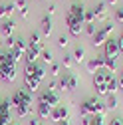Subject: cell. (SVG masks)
Here are the masks:
<instances>
[{
    "label": "cell",
    "instance_id": "32",
    "mask_svg": "<svg viewBox=\"0 0 123 125\" xmlns=\"http://www.w3.org/2000/svg\"><path fill=\"white\" fill-rule=\"evenodd\" d=\"M68 44H70V40H68V36H60V38H58V46H60V48H66Z\"/></svg>",
    "mask_w": 123,
    "mask_h": 125
},
{
    "label": "cell",
    "instance_id": "38",
    "mask_svg": "<svg viewBox=\"0 0 123 125\" xmlns=\"http://www.w3.org/2000/svg\"><path fill=\"white\" fill-rule=\"evenodd\" d=\"M42 121H40V117H30V121H28V125H40Z\"/></svg>",
    "mask_w": 123,
    "mask_h": 125
},
{
    "label": "cell",
    "instance_id": "45",
    "mask_svg": "<svg viewBox=\"0 0 123 125\" xmlns=\"http://www.w3.org/2000/svg\"><path fill=\"white\" fill-rule=\"evenodd\" d=\"M121 73H123V68H121Z\"/></svg>",
    "mask_w": 123,
    "mask_h": 125
},
{
    "label": "cell",
    "instance_id": "33",
    "mask_svg": "<svg viewBox=\"0 0 123 125\" xmlns=\"http://www.w3.org/2000/svg\"><path fill=\"white\" fill-rule=\"evenodd\" d=\"M62 64H64V68H66V70H70V68H72V64H73V62H72V56H64V62H62Z\"/></svg>",
    "mask_w": 123,
    "mask_h": 125
},
{
    "label": "cell",
    "instance_id": "12",
    "mask_svg": "<svg viewBox=\"0 0 123 125\" xmlns=\"http://www.w3.org/2000/svg\"><path fill=\"white\" fill-rule=\"evenodd\" d=\"M26 50H28V44L22 40V38H16V42H14V46H12V56H14V60H22L24 58V54H26Z\"/></svg>",
    "mask_w": 123,
    "mask_h": 125
},
{
    "label": "cell",
    "instance_id": "6",
    "mask_svg": "<svg viewBox=\"0 0 123 125\" xmlns=\"http://www.w3.org/2000/svg\"><path fill=\"white\" fill-rule=\"evenodd\" d=\"M111 32H113V26L111 24H105L103 28H99L95 32V36L91 38V44H93L95 48H97V46H105V42L111 38Z\"/></svg>",
    "mask_w": 123,
    "mask_h": 125
},
{
    "label": "cell",
    "instance_id": "4",
    "mask_svg": "<svg viewBox=\"0 0 123 125\" xmlns=\"http://www.w3.org/2000/svg\"><path fill=\"white\" fill-rule=\"evenodd\" d=\"M80 111H82V115L95 117V115H103V113H105V105H103L99 99H95V97H89V99H85V101L80 105Z\"/></svg>",
    "mask_w": 123,
    "mask_h": 125
},
{
    "label": "cell",
    "instance_id": "8",
    "mask_svg": "<svg viewBox=\"0 0 123 125\" xmlns=\"http://www.w3.org/2000/svg\"><path fill=\"white\" fill-rule=\"evenodd\" d=\"M58 87L64 89V91H73L75 87H78V77H75L73 73H64L58 80Z\"/></svg>",
    "mask_w": 123,
    "mask_h": 125
},
{
    "label": "cell",
    "instance_id": "17",
    "mask_svg": "<svg viewBox=\"0 0 123 125\" xmlns=\"http://www.w3.org/2000/svg\"><path fill=\"white\" fill-rule=\"evenodd\" d=\"M16 12V4L14 2H8V4H0V18H8Z\"/></svg>",
    "mask_w": 123,
    "mask_h": 125
},
{
    "label": "cell",
    "instance_id": "27",
    "mask_svg": "<svg viewBox=\"0 0 123 125\" xmlns=\"http://www.w3.org/2000/svg\"><path fill=\"white\" fill-rule=\"evenodd\" d=\"M83 22H85V24H95V16H93V10H85Z\"/></svg>",
    "mask_w": 123,
    "mask_h": 125
},
{
    "label": "cell",
    "instance_id": "26",
    "mask_svg": "<svg viewBox=\"0 0 123 125\" xmlns=\"http://www.w3.org/2000/svg\"><path fill=\"white\" fill-rule=\"evenodd\" d=\"M40 56H42V62H44V64H52V62H54V54H52V50H42Z\"/></svg>",
    "mask_w": 123,
    "mask_h": 125
},
{
    "label": "cell",
    "instance_id": "44",
    "mask_svg": "<svg viewBox=\"0 0 123 125\" xmlns=\"http://www.w3.org/2000/svg\"><path fill=\"white\" fill-rule=\"evenodd\" d=\"M10 125H18V123H10Z\"/></svg>",
    "mask_w": 123,
    "mask_h": 125
},
{
    "label": "cell",
    "instance_id": "36",
    "mask_svg": "<svg viewBox=\"0 0 123 125\" xmlns=\"http://www.w3.org/2000/svg\"><path fill=\"white\" fill-rule=\"evenodd\" d=\"M52 75H54V77L60 75V66H58V64H52Z\"/></svg>",
    "mask_w": 123,
    "mask_h": 125
},
{
    "label": "cell",
    "instance_id": "42",
    "mask_svg": "<svg viewBox=\"0 0 123 125\" xmlns=\"http://www.w3.org/2000/svg\"><path fill=\"white\" fill-rule=\"evenodd\" d=\"M58 125H70V121H68V119H64V121H60Z\"/></svg>",
    "mask_w": 123,
    "mask_h": 125
},
{
    "label": "cell",
    "instance_id": "7",
    "mask_svg": "<svg viewBox=\"0 0 123 125\" xmlns=\"http://www.w3.org/2000/svg\"><path fill=\"white\" fill-rule=\"evenodd\" d=\"M119 54H121L119 42L113 40V38H109V40L105 42V46H103V58H105V60H117Z\"/></svg>",
    "mask_w": 123,
    "mask_h": 125
},
{
    "label": "cell",
    "instance_id": "31",
    "mask_svg": "<svg viewBox=\"0 0 123 125\" xmlns=\"http://www.w3.org/2000/svg\"><path fill=\"white\" fill-rule=\"evenodd\" d=\"M91 125H105V117L103 115H95L91 119Z\"/></svg>",
    "mask_w": 123,
    "mask_h": 125
},
{
    "label": "cell",
    "instance_id": "5",
    "mask_svg": "<svg viewBox=\"0 0 123 125\" xmlns=\"http://www.w3.org/2000/svg\"><path fill=\"white\" fill-rule=\"evenodd\" d=\"M109 75L111 73L105 72V70L93 73V87H95V91L99 95H107V80H109Z\"/></svg>",
    "mask_w": 123,
    "mask_h": 125
},
{
    "label": "cell",
    "instance_id": "34",
    "mask_svg": "<svg viewBox=\"0 0 123 125\" xmlns=\"http://www.w3.org/2000/svg\"><path fill=\"white\" fill-rule=\"evenodd\" d=\"M91 115H82V125H91Z\"/></svg>",
    "mask_w": 123,
    "mask_h": 125
},
{
    "label": "cell",
    "instance_id": "11",
    "mask_svg": "<svg viewBox=\"0 0 123 125\" xmlns=\"http://www.w3.org/2000/svg\"><path fill=\"white\" fill-rule=\"evenodd\" d=\"M10 99H0V125H10Z\"/></svg>",
    "mask_w": 123,
    "mask_h": 125
},
{
    "label": "cell",
    "instance_id": "19",
    "mask_svg": "<svg viewBox=\"0 0 123 125\" xmlns=\"http://www.w3.org/2000/svg\"><path fill=\"white\" fill-rule=\"evenodd\" d=\"M40 28H42V34H44V36H50V34H52V18L48 16V14H46V16L42 18Z\"/></svg>",
    "mask_w": 123,
    "mask_h": 125
},
{
    "label": "cell",
    "instance_id": "9",
    "mask_svg": "<svg viewBox=\"0 0 123 125\" xmlns=\"http://www.w3.org/2000/svg\"><path fill=\"white\" fill-rule=\"evenodd\" d=\"M66 24H68V30H70V34H72L73 38H80V34L83 32V26H85L82 20L73 18L72 14H68V16H66Z\"/></svg>",
    "mask_w": 123,
    "mask_h": 125
},
{
    "label": "cell",
    "instance_id": "29",
    "mask_svg": "<svg viewBox=\"0 0 123 125\" xmlns=\"http://www.w3.org/2000/svg\"><path fill=\"white\" fill-rule=\"evenodd\" d=\"M113 20L115 22H123V8H115V12H113Z\"/></svg>",
    "mask_w": 123,
    "mask_h": 125
},
{
    "label": "cell",
    "instance_id": "20",
    "mask_svg": "<svg viewBox=\"0 0 123 125\" xmlns=\"http://www.w3.org/2000/svg\"><path fill=\"white\" fill-rule=\"evenodd\" d=\"M28 46H32V48H36V50L42 52V50H44V48H42V36H40L38 32H32V36H30V44H28Z\"/></svg>",
    "mask_w": 123,
    "mask_h": 125
},
{
    "label": "cell",
    "instance_id": "40",
    "mask_svg": "<svg viewBox=\"0 0 123 125\" xmlns=\"http://www.w3.org/2000/svg\"><path fill=\"white\" fill-rule=\"evenodd\" d=\"M56 12V4H50V8H48V16H50V14H54Z\"/></svg>",
    "mask_w": 123,
    "mask_h": 125
},
{
    "label": "cell",
    "instance_id": "43",
    "mask_svg": "<svg viewBox=\"0 0 123 125\" xmlns=\"http://www.w3.org/2000/svg\"><path fill=\"white\" fill-rule=\"evenodd\" d=\"M107 2H111V4H115V2H117V0H107Z\"/></svg>",
    "mask_w": 123,
    "mask_h": 125
},
{
    "label": "cell",
    "instance_id": "35",
    "mask_svg": "<svg viewBox=\"0 0 123 125\" xmlns=\"http://www.w3.org/2000/svg\"><path fill=\"white\" fill-rule=\"evenodd\" d=\"M14 42H16V38H14V36H10V38H6V42H4V44H6V48H10V50H12Z\"/></svg>",
    "mask_w": 123,
    "mask_h": 125
},
{
    "label": "cell",
    "instance_id": "25",
    "mask_svg": "<svg viewBox=\"0 0 123 125\" xmlns=\"http://www.w3.org/2000/svg\"><path fill=\"white\" fill-rule=\"evenodd\" d=\"M117 103H119L117 95H115V93H109V95H107V103H105V107H107V109H115Z\"/></svg>",
    "mask_w": 123,
    "mask_h": 125
},
{
    "label": "cell",
    "instance_id": "18",
    "mask_svg": "<svg viewBox=\"0 0 123 125\" xmlns=\"http://www.w3.org/2000/svg\"><path fill=\"white\" fill-rule=\"evenodd\" d=\"M38 56H40V50L32 48V46H28V50H26V54H24V60H26V64H36Z\"/></svg>",
    "mask_w": 123,
    "mask_h": 125
},
{
    "label": "cell",
    "instance_id": "28",
    "mask_svg": "<svg viewBox=\"0 0 123 125\" xmlns=\"http://www.w3.org/2000/svg\"><path fill=\"white\" fill-rule=\"evenodd\" d=\"M105 70L109 72V73H113V72L117 70V66H115V60H105Z\"/></svg>",
    "mask_w": 123,
    "mask_h": 125
},
{
    "label": "cell",
    "instance_id": "16",
    "mask_svg": "<svg viewBox=\"0 0 123 125\" xmlns=\"http://www.w3.org/2000/svg\"><path fill=\"white\" fill-rule=\"evenodd\" d=\"M93 16H95V20H101V22L107 18V6H105V2H97V4H95Z\"/></svg>",
    "mask_w": 123,
    "mask_h": 125
},
{
    "label": "cell",
    "instance_id": "22",
    "mask_svg": "<svg viewBox=\"0 0 123 125\" xmlns=\"http://www.w3.org/2000/svg\"><path fill=\"white\" fill-rule=\"evenodd\" d=\"M16 8H18L22 18H28V4H26V0H16Z\"/></svg>",
    "mask_w": 123,
    "mask_h": 125
},
{
    "label": "cell",
    "instance_id": "39",
    "mask_svg": "<svg viewBox=\"0 0 123 125\" xmlns=\"http://www.w3.org/2000/svg\"><path fill=\"white\" fill-rule=\"evenodd\" d=\"M117 89H123V73H119L117 77Z\"/></svg>",
    "mask_w": 123,
    "mask_h": 125
},
{
    "label": "cell",
    "instance_id": "10",
    "mask_svg": "<svg viewBox=\"0 0 123 125\" xmlns=\"http://www.w3.org/2000/svg\"><path fill=\"white\" fill-rule=\"evenodd\" d=\"M38 103H44V105H50V107H56L60 105V97L56 91H50V89H44L40 95H38Z\"/></svg>",
    "mask_w": 123,
    "mask_h": 125
},
{
    "label": "cell",
    "instance_id": "15",
    "mask_svg": "<svg viewBox=\"0 0 123 125\" xmlns=\"http://www.w3.org/2000/svg\"><path fill=\"white\" fill-rule=\"evenodd\" d=\"M14 32H16V24H14L12 20H6L2 26H0V34H2L4 38H10V36H14Z\"/></svg>",
    "mask_w": 123,
    "mask_h": 125
},
{
    "label": "cell",
    "instance_id": "46",
    "mask_svg": "<svg viewBox=\"0 0 123 125\" xmlns=\"http://www.w3.org/2000/svg\"><path fill=\"white\" fill-rule=\"evenodd\" d=\"M40 125H44V123H40Z\"/></svg>",
    "mask_w": 123,
    "mask_h": 125
},
{
    "label": "cell",
    "instance_id": "1",
    "mask_svg": "<svg viewBox=\"0 0 123 125\" xmlns=\"http://www.w3.org/2000/svg\"><path fill=\"white\" fill-rule=\"evenodd\" d=\"M46 80V68L40 64H26L24 68V89L34 93L40 89V83Z\"/></svg>",
    "mask_w": 123,
    "mask_h": 125
},
{
    "label": "cell",
    "instance_id": "3",
    "mask_svg": "<svg viewBox=\"0 0 123 125\" xmlns=\"http://www.w3.org/2000/svg\"><path fill=\"white\" fill-rule=\"evenodd\" d=\"M16 64L18 62L14 60L10 50L0 52V80L4 83H12L16 80Z\"/></svg>",
    "mask_w": 123,
    "mask_h": 125
},
{
    "label": "cell",
    "instance_id": "30",
    "mask_svg": "<svg viewBox=\"0 0 123 125\" xmlns=\"http://www.w3.org/2000/svg\"><path fill=\"white\" fill-rule=\"evenodd\" d=\"M85 32L91 36V38H93L95 36V32H97V28H95V24H85Z\"/></svg>",
    "mask_w": 123,
    "mask_h": 125
},
{
    "label": "cell",
    "instance_id": "23",
    "mask_svg": "<svg viewBox=\"0 0 123 125\" xmlns=\"http://www.w3.org/2000/svg\"><path fill=\"white\" fill-rule=\"evenodd\" d=\"M75 62H83L85 60V48H82V46H78V48L73 50V56H72Z\"/></svg>",
    "mask_w": 123,
    "mask_h": 125
},
{
    "label": "cell",
    "instance_id": "2",
    "mask_svg": "<svg viewBox=\"0 0 123 125\" xmlns=\"http://www.w3.org/2000/svg\"><path fill=\"white\" fill-rule=\"evenodd\" d=\"M10 103L12 107L16 109V115L18 117H28L30 111H32V93L28 89H16L10 97Z\"/></svg>",
    "mask_w": 123,
    "mask_h": 125
},
{
    "label": "cell",
    "instance_id": "21",
    "mask_svg": "<svg viewBox=\"0 0 123 125\" xmlns=\"http://www.w3.org/2000/svg\"><path fill=\"white\" fill-rule=\"evenodd\" d=\"M52 109H54V107H50V105H44V103H38V117H42V119H46V117H50V113H52Z\"/></svg>",
    "mask_w": 123,
    "mask_h": 125
},
{
    "label": "cell",
    "instance_id": "37",
    "mask_svg": "<svg viewBox=\"0 0 123 125\" xmlns=\"http://www.w3.org/2000/svg\"><path fill=\"white\" fill-rule=\"evenodd\" d=\"M109 125H123V119H121V117H113V119L109 121Z\"/></svg>",
    "mask_w": 123,
    "mask_h": 125
},
{
    "label": "cell",
    "instance_id": "13",
    "mask_svg": "<svg viewBox=\"0 0 123 125\" xmlns=\"http://www.w3.org/2000/svg\"><path fill=\"white\" fill-rule=\"evenodd\" d=\"M103 68H105V58H103V56L91 58V60L87 62V72H89V73H97V72H101Z\"/></svg>",
    "mask_w": 123,
    "mask_h": 125
},
{
    "label": "cell",
    "instance_id": "24",
    "mask_svg": "<svg viewBox=\"0 0 123 125\" xmlns=\"http://www.w3.org/2000/svg\"><path fill=\"white\" fill-rule=\"evenodd\" d=\"M117 91V77L109 75V80H107V95L109 93H115Z\"/></svg>",
    "mask_w": 123,
    "mask_h": 125
},
{
    "label": "cell",
    "instance_id": "14",
    "mask_svg": "<svg viewBox=\"0 0 123 125\" xmlns=\"http://www.w3.org/2000/svg\"><path fill=\"white\" fill-rule=\"evenodd\" d=\"M50 117H52V121H56V123L68 119V107H66V105H56V107L52 109Z\"/></svg>",
    "mask_w": 123,
    "mask_h": 125
},
{
    "label": "cell",
    "instance_id": "41",
    "mask_svg": "<svg viewBox=\"0 0 123 125\" xmlns=\"http://www.w3.org/2000/svg\"><path fill=\"white\" fill-rule=\"evenodd\" d=\"M117 42H119V50H121V52H123V34H121V38H119V40H117Z\"/></svg>",
    "mask_w": 123,
    "mask_h": 125
}]
</instances>
